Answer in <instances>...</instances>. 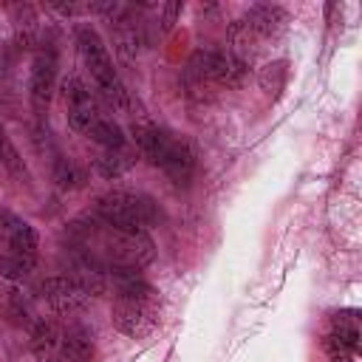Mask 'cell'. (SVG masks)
Segmentation results:
<instances>
[{
  "label": "cell",
  "mask_w": 362,
  "mask_h": 362,
  "mask_svg": "<svg viewBox=\"0 0 362 362\" xmlns=\"http://www.w3.org/2000/svg\"><path fill=\"white\" fill-rule=\"evenodd\" d=\"M110 277H113V305H110L113 325L130 339L150 337L161 320L158 291L141 277V272L133 269H110Z\"/></svg>",
  "instance_id": "6da1fadb"
},
{
  "label": "cell",
  "mask_w": 362,
  "mask_h": 362,
  "mask_svg": "<svg viewBox=\"0 0 362 362\" xmlns=\"http://www.w3.org/2000/svg\"><path fill=\"white\" fill-rule=\"evenodd\" d=\"M79 249L99 269L141 272L153 260V240L144 232H124L110 223H79Z\"/></svg>",
  "instance_id": "7a4b0ae2"
},
{
  "label": "cell",
  "mask_w": 362,
  "mask_h": 362,
  "mask_svg": "<svg viewBox=\"0 0 362 362\" xmlns=\"http://www.w3.org/2000/svg\"><path fill=\"white\" fill-rule=\"evenodd\" d=\"M133 139H136L139 153L147 161H153L156 167H161L175 184H187L192 178L195 153L184 139H178V136H173L164 127L150 124V122L133 124Z\"/></svg>",
  "instance_id": "3957f363"
},
{
  "label": "cell",
  "mask_w": 362,
  "mask_h": 362,
  "mask_svg": "<svg viewBox=\"0 0 362 362\" xmlns=\"http://www.w3.org/2000/svg\"><path fill=\"white\" fill-rule=\"evenodd\" d=\"M76 45H79L82 62L90 71V79L96 82V90L102 93V99L110 107H116V110H130L133 107V99H130L124 82L119 79V74L113 68V59H110L105 42H102V37L90 25H82L76 31Z\"/></svg>",
  "instance_id": "277c9868"
},
{
  "label": "cell",
  "mask_w": 362,
  "mask_h": 362,
  "mask_svg": "<svg viewBox=\"0 0 362 362\" xmlns=\"http://www.w3.org/2000/svg\"><path fill=\"white\" fill-rule=\"evenodd\" d=\"M96 215L124 232H147L153 223H158L161 212L153 198L139 195V192H107L96 201Z\"/></svg>",
  "instance_id": "5b68a950"
},
{
  "label": "cell",
  "mask_w": 362,
  "mask_h": 362,
  "mask_svg": "<svg viewBox=\"0 0 362 362\" xmlns=\"http://www.w3.org/2000/svg\"><path fill=\"white\" fill-rule=\"evenodd\" d=\"M286 23H288V17H286L283 8H277V6H255L252 11H246L243 20H238L232 25V48L229 51L238 59L246 62L263 42L274 40L286 28Z\"/></svg>",
  "instance_id": "8992f818"
},
{
  "label": "cell",
  "mask_w": 362,
  "mask_h": 362,
  "mask_svg": "<svg viewBox=\"0 0 362 362\" xmlns=\"http://www.w3.org/2000/svg\"><path fill=\"white\" fill-rule=\"evenodd\" d=\"M40 294L42 300L51 305V311L62 314V317H71L76 314L79 308L88 305L90 294L71 277V274H57V277H48L40 283Z\"/></svg>",
  "instance_id": "52a82bcc"
},
{
  "label": "cell",
  "mask_w": 362,
  "mask_h": 362,
  "mask_svg": "<svg viewBox=\"0 0 362 362\" xmlns=\"http://www.w3.org/2000/svg\"><path fill=\"white\" fill-rule=\"evenodd\" d=\"M62 96H65V110H68V124L79 133H88L96 122H99V105L96 96L85 88V82L79 79H68L62 85Z\"/></svg>",
  "instance_id": "ba28073f"
},
{
  "label": "cell",
  "mask_w": 362,
  "mask_h": 362,
  "mask_svg": "<svg viewBox=\"0 0 362 362\" xmlns=\"http://www.w3.org/2000/svg\"><path fill=\"white\" fill-rule=\"evenodd\" d=\"M0 255L37 257V232L28 221L0 209Z\"/></svg>",
  "instance_id": "9c48e42d"
},
{
  "label": "cell",
  "mask_w": 362,
  "mask_h": 362,
  "mask_svg": "<svg viewBox=\"0 0 362 362\" xmlns=\"http://www.w3.org/2000/svg\"><path fill=\"white\" fill-rule=\"evenodd\" d=\"M54 88H57V54L51 48H42V51H37L34 65H31V105H34L37 116H42L48 110Z\"/></svg>",
  "instance_id": "30bf717a"
},
{
  "label": "cell",
  "mask_w": 362,
  "mask_h": 362,
  "mask_svg": "<svg viewBox=\"0 0 362 362\" xmlns=\"http://www.w3.org/2000/svg\"><path fill=\"white\" fill-rule=\"evenodd\" d=\"M59 345H62V356L71 359V362H93V356H96L93 334L79 322H65L62 325Z\"/></svg>",
  "instance_id": "8fae6325"
},
{
  "label": "cell",
  "mask_w": 362,
  "mask_h": 362,
  "mask_svg": "<svg viewBox=\"0 0 362 362\" xmlns=\"http://www.w3.org/2000/svg\"><path fill=\"white\" fill-rule=\"evenodd\" d=\"M62 337V325H57L54 320H37L34 331H31V351L40 362H54L62 354L59 345Z\"/></svg>",
  "instance_id": "7c38bea8"
},
{
  "label": "cell",
  "mask_w": 362,
  "mask_h": 362,
  "mask_svg": "<svg viewBox=\"0 0 362 362\" xmlns=\"http://www.w3.org/2000/svg\"><path fill=\"white\" fill-rule=\"evenodd\" d=\"M133 161H136V150H130L124 144V147H116V150H102V156L96 158V167L105 178H116L124 170H130Z\"/></svg>",
  "instance_id": "4fadbf2b"
},
{
  "label": "cell",
  "mask_w": 362,
  "mask_h": 362,
  "mask_svg": "<svg viewBox=\"0 0 362 362\" xmlns=\"http://www.w3.org/2000/svg\"><path fill=\"white\" fill-rule=\"evenodd\" d=\"M88 136H90L102 150H116V147H124V144H127L122 127H119L113 119H105V116H99V122L88 130Z\"/></svg>",
  "instance_id": "5bb4252c"
},
{
  "label": "cell",
  "mask_w": 362,
  "mask_h": 362,
  "mask_svg": "<svg viewBox=\"0 0 362 362\" xmlns=\"http://www.w3.org/2000/svg\"><path fill=\"white\" fill-rule=\"evenodd\" d=\"M11 11H14V28H17V40H20L23 45H31V42L37 40V31H40L34 8H31V6H14Z\"/></svg>",
  "instance_id": "9a60e30c"
},
{
  "label": "cell",
  "mask_w": 362,
  "mask_h": 362,
  "mask_svg": "<svg viewBox=\"0 0 362 362\" xmlns=\"http://www.w3.org/2000/svg\"><path fill=\"white\" fill-rule=\"evenodd\" d=\"M37 257H23V255H0V277L6 280H25L34 272Z\"/></svg>",
  "instance_id": "2e32d148"
},
{
  "label": "cell",
  "mask_w": 362,
  "mask_h": 362,
  "mask_svg": "<svg viewBox=\"0 0 362 362\" xmlns=\"http://www.w3.org/2000/svg\"><path fill=\"white\" fill-rule=\"evenodd\" d=\"M54 178L59 181V187H79V184H82V173H79L76 164L68 161V158H59V161L54 164Z\"/></svg>",
  "instance_id": "e0dca14e"
},
{
  "label": "cell",
  "mask_w": 362,
  "mask_h": 362,
  "mask_svg": "<svg viewBox=\"0 0 362 362\" xmlns=\"http://www.w3.org/2000/svg\"><path fill=\"white\" fill-rule=\"evenodd\" d=\"M54 362H71V359H65V356H62V354H59V356H57V359H54Z\"/></svg>",
  "instance_id": "ac0fdd59"
}]
</instances>
